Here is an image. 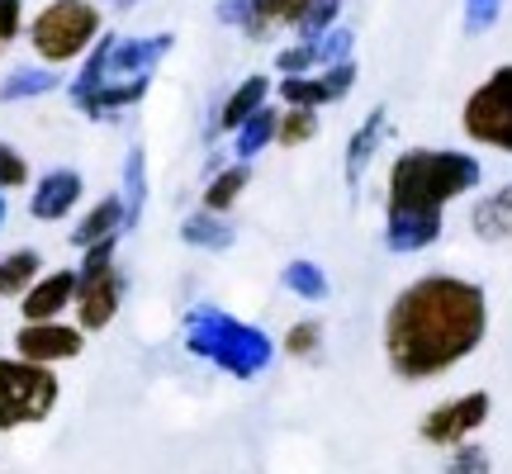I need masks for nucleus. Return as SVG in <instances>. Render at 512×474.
Masks as SVG:
<instances>
[{
	"mask_svg": "<svg viewBox=\"0 0 512 474\" xmlns=\"http://www.w3.org/2000/svg\"><path fill=\"white\" fill-rule=\"evenodd\" d=\"M128 233V219H124V200H119V190L105 195V200H95L72 228V247L76 252H86L95 242H119Z\"/></svg>",
	"mask_w": 512,
	"mask_h": 474,
	"instance_id": "15",
	"label": "nucleus"
},
{
	"mask_svg": "<svg viewBox=\"0 0 512 474\" xmlns=\"http://www.w3.org/2000/svg\"><path fill=\"white\" fill-rule=\"evenodd\" d=\"M72 299H76V271H48L19 294V318L24 323L62 318V313H72Z\"/></svg>",
	"mask_w": 512,
	"mask_h": 474,
	"instance_id": "13",
	"label": "nucleus"
},
{
	"mask_svg": "<svg viewBox=\"0 0 512 474\" xmlns=\"http://www.w3.org/2000/svg\"><path fill=\"white\" fill-rule=\"evenodd\" d=\"M86 195V176L72 171V166H53V171H43L38 185L29 190V214L38 223H62L76 214V204Z\"/></svg>",
	"mask_w": 512,
	"mask_h": 474,
	"instance_id": "12",
	"label": "nucleus"
},
{
	"mask_svg": "<svg viewBox=\"0 0 512 474\" xmlns=\"http://www.w3.org/2000/svg\"><path fill=\"white\" fill-rule=\"evenodd\" d=\"M356 62H332V67H318V72H304V76H280L275 95L285 105H299V110H323V105H337L347 100L351 86H356Z\"/></svg>",
	"mask_w": 512,
	"mask_h": 474,
	"instance_id": "10",
	"label": "nucleus"
},
{
	"mask_svg": "<svg viewBox=\"0 0 512 474\" xmlns=\"http://www.w3.org/2000/svg\"><path fill=\"white\" fill-rule=\"evenodd\" d=\"M280 285H285V294H294V299H304V304H323V299L332 294L328 271H323L318 261H309V256H299V261H290V266L280 271Z\"/></svg>",
	"mask_w": 512,
	"mask_h": 474,
	"instance_id": "22",
	"label": "nucleus"
},
{
	"mask_svg": "<svg viewBox=\"0 0 512 474\" xmlns=\"http://www.w3.org/2000/svg\"><path fill=\"white\" fill-rule=\"evenodd\" d=\"M62 403V380L53 365L24 361V356H0V437L43 427Z\"/></svg>",
	"mask_w": 512,
	"mask_h": 474,
	"instance_id": "6",
	"label": "nucleus"
},
{
	"mask_svg": "<svg viewBox=\"0 0 512 474\" xmlns=\"http://www.w3.org/2000/svg\"><path fill=\"white\" fill-rule=\"evenodd\" d=\"M489 337V294L465 275H418L384 309L380 347L384 365L403 384H427L451 375Z\"/></svg>",
	"mask_w": 512,
	"mask_h": 474,
	"instance_id": "1",
	"label": "nucleus"
},
{
	"mask_svg": "<svg viewBox=\"0 0 512 474\" xmlns=\"http://www.w3.org/2000/svg\"><path fill=\"white\" fill-rule=\"evenodd\" d=\"M384 138H389V110L375 105L361 124L351 128L347 152H342V176H347L351 190H361V181H366V171H370V162H375V152L384 147Z\"/></svg>",
	"mask_w": 512,
	"mask_h": 474,
	"instance_id": "14",
	"label": "nucleus"
},
{
	"mask_svg": "<svg viewBox=\"0 0 512 474\" xmlns=\"http://www.w3.org/2000/svg\"><path fill=\"white\" fill-rule=\"evenodd\" d=\"M43 275V256L34 247H15V252L0 256V299H19V294Z\"/></svg>",
	"mask_w": 512,
	"mask_h": 474,
	"instance_id": "23",
	"label": "nucleus"
},
{
	"mask_svg": "<svg viewBox=\"0 0 512 474\" xmlns=\"http://www.w3.org/2000/svg\"><path fill=\"white\" fill-rule=\"evenodd\" d=\"M114 10H133V5H138V0H110Z\"/></svg>",
	"mask_w": 512,
	"mask_h": 474,
	"instance_id": "37",
	"label": "nucleus"
},
{
	"mask_svg": "<svg viewBox=\"0 0 512 474\" xmlns=\"http://www.w3.org/2000/svg\"><path fill=\"white\" fill-rule=\"evenodd\" d=\"M271 76H242L238 86H233V91H228V100H223L219 105V128L223 133H233V128L242 124V119H247V114H256L261 110V105H266V100H271Z\"/></svg>",
	"mask_w": 512,
	"mask_h": 474,
	"instance_id": "17",
	"label": "nucleus"
},
{
	"mask_svg": "<svg viewBox=\"0 0 512 474\" xmlns=\"http://www.w3.org/2000/svg\"><path fill=\"white\" fill-rule=\"evenodd\" d=\"M318 138V110H299V105H285L280 110V124H275V147H304Z\"/></svg>",
	"mask_w": 512,
	"mask_h": 474,
	"instance_id": "25",
	"label": "nucleus"
},
{
	"mask_svg": "<svg viewBox=\"0 0 512 474\" xmlns=\"http://www.w3.org/2000/svg\"><path fill=\"white\" fill-rule=\"evenodd\" d=\"M484 166L475 152L456 147H408L389 162L384 176V214H422V219H446V209L479 190Z\"/></svg>",
	"mask_w": 512,
	"mask_h": 474,
	"instance_id": "3",
	"label": "nucleus"
},
{
	"mask_svg": "<svg viewBox=\"0 0 512 474\" xmlns=\"http://www.w3.org/2000/svg\"><path fill=\"white\" fill-rule=\"evenodd\" d=\"M181 242L185 247H200V252H228L238 242V228L228 223V214H214V209H200L181 223Z\"/></svg>",
	"mask_w": 512,
	"mask_h": 474,
	"instance_id": "18",
	"label": "nucleus"
},
{
	"mask_svg": "<svg viewBox=\"0 0 512 474\" xmlns=\"http://www.w3.org/2000/svg\"><path fill=\"white\" fill-rule=\"evenodd\" d=\"M275 124H280V110L261 105V110L247 114V119L233 128V152H238V162H252V157H261V152L275 143Z\"/></svg>",
	"mask_w": 512,
	"mask_h": 474,
	"instance_id": "20",
	"label": "nucleus"
},
{
	"mask_svg": "<svg viewBox=\"0 0 512 474\" xmlns=\"http://www.w3.org/2000/svg\"><path fill=\"white\" fill-rule=\"evenodd\" d=\"M181 347L200 356L204 365L223 370L228 380H256L275 361V342L266 328H256L247 318H233L219 304H195L181 323Z\"/></svg>",
	"mask_w": 512,
	"mask_h": 474,
	"instance_id": "4",
	"label": "nucleus"
},
{
	"mask_svg": "<svg viewBox=\"0 0 512 474\" xmlns=\"http://www.w3.org/2000/svg\"><path fill=\"white\" fill-rule=\"evenodd\" d=\"M5 223H10V195L0 190V233H5Z\"/></svg>",
	"mask_w": 512,
	"mask_h": 474,
	"instance_id": "36",
	"label": "nucleus"
},
{
	"mask_svg": "<svg viewBox=\"0 0 512 474\" xmlns=\"http://www.w3.org/2000/svg\"><path fill=\"white\" fill-rule=\"evenodd\" d=\"M124 309V271H119V242H95L81 252L76 266V328L81 332H105Z\"/></svg>",
	"mask_w": 512,
	"mask_h": 474,
	"instance_id": "7",
	"label": "nucleus"
},
{
	"mask_svg": "<svg viewBox=\"0 0 512 474\" xmlns=\"http://www.w3.org/2000/svg\"><path fill=\"white\" fill-rule=\"evenodd\" d=\"M313 48H318V67H332V62H347L351 48H356V34H351L347 24H332L323 34L313 38Z\"/></svg>",
	"mask_w": 512,
	"mask_h": 474,
	"instance_id": "30",
	"label": "nucleus"
},
{
	"mask_svg": "<svg viewBox=\"0 0 512 474\" xmlns=\"http://www.w3.org/2000/svg\"><path fill=\"white\" fill-rule=\"evenodd\" d=\"M299 5H304V0H261V24H266V34H271L275 24H294Z\"/></svg>",
	"mask_w": 512,
	"mask_h": 474,
	"instance_id": "35",
	"label": "nucleus"
},
{
	"mask_svg": "<svg viewBox=\"0 0 512 474\" xmlns=\"http://www.w3.org/2000/svg\"><path fill=\"white\" fill-rule=\"evenodd\" d=\"M119 200H124V219H128V228H138V223H143V209H147V157H143V147H128Z\"/></svg>",
	"mask_w": 512,
	"mask_h": 474,
	"instance_id": "24",
	"label": "nucleus"
},
{
	"mask_svg": "<svg viewBox=\"0 0 512 474\" xmlns=\"http://www.w3.org/2000/svg\"><path fill=\"white\" fill-rule=\"evenodd\" d=\"M247 185H252V162H228L223 171H214V181L204 185V209L228 214L247 195Z\"/></svg>",
	"mask_w": 512,
	"mask_h": 474,
	"instance_id": "21",
	"label": "nucleus"
},
{
	"mask_svg": "<svg viewBox=\"0 0 512 474\" xmlns=\"http://www.w3.org/2000/svg\"><path fill=\"white\" fill-rule=\"evenodd\" d=\"M441 474H494V460H489L484 446L460 441V446H451V456H446V470Z\"/></svg>",
	"mask_w": 512,
	"mask_h": 474,
	"instance_id": "31",
	"label": "nucleus"
},
{
	"mask_svg": "<svg viewBox=\"0 0 512 474\" xmlns=\"http://www.w3.org/2000/svg\"><path fill=\"white\" fill-rule=\"evenodd\" d=\"M219 24L228 29H242L247 38H266V24H261V0H219L214 5Z\"/></svg>",
	"mask_w": 512,
	"mask_h": 474,
	"instance_id": "27",
	"label": "nucleus"
},
{
	"mask_svg": "<svg viewBox=\"0 0 512 474\" xmlns=\"http://www.w3.org/2000/svg\"><path fill=\"white\" fill-rule=\"evenodd\" d=\"M24 34L43 67H72L105 34V10H100V0H48L24 24Z\"/></svg>",
	"mask_w": 512,
	"mask_h": 474,
	"instance_id": "5",
	"label": "nucleus"
},
{
	"mask_svg": "<svg viewBox=\"0 0 512 474\" xmlns=\"http://www.w3.org/2000/svg\"><path fill=\"white\" fill-rule=\"evenodd\" d=\"M460 10H465V34L479 38V34H489V29L498 24L503 0H460Z\"/></svg>",
	"mask_w": 512,
	"mask_h": 474,
	"instance_id": "33",
	"label": "nucleus"
},
{
	"mask_svg": "<svg viewBox=\"0 0 512 474\" xmlns=\"http://www.w3.org/2000/svg\"><path fill=\"white\" fill-rule=\"evenodd\" d=\"M57 86H62L57 67H43V62H34V67H15V72L0 81V105H24V100H43V95H53Z\"/></svg>",
	"mask_w": 512,
	"mask_h": 474,
	"instance_id": "19",
	"label": "nucleus"
},
{
	"mask_svg": "<svg viewBox=\"0 0 512 474\" xmlns=\"http://www.w3.org/2000/svg\"><path fill=\"white\" fill-rule=\"evenodd\" d=\"M470 233L479 242H512V181L479 195L470 209Z\"/></svg>",
	"mask_w": 512,
	"mask_h": 474,
	"instance_id": "16",
	"label": "nucleus"
},
{
	"mask_svg": "<svg viewBox=\"0 0 512 474\" xmlns=\"http://www.w3.org/2000/svg\"><path fill=\"white\" fill-rule=\"evenodd\" d=\"M337 19H342V0H304L290 29H294L299 38H318L323 29H332Z\"/></svg>",
	"mask_w": 512,
	"mask_h": 474,
	"instance_id": "26",
	"label": "nucleus"
},
{
	"mask_svg": "<svg viewBox=\"0 0 512 474\" xmlns=\"http://www.w3.org/2000/svg\"><path fill=\"white\" fill-rule=\"evenodd\" d=\"M275 72L280 76L318 72V48H313V38H294L290 48H280V53H275Z\"/></svg>",
	"mask_w": 512,
	"mask_h": 474,
	"instance_id": "29",
	"label": "nucleus"
},
{
	"mask_svg": "<svg viewBox=\"0 0 512 474\" xmlns=\"http://www.w3.org/2000/svg\"><path fill=\"white\" fill-rule=\"evenodd\" d=\"M494 418V394L489 389H470V394H456V399H441L437 408H427L418 422V437L437 451H451L460 441H470Z\"/></svg>",
	"mask_w": 512,
	"mask_h": 474,
	"instance_id": "9",
	"label": "nucleus"
},
{
	"mask_svg": "<svg viewBox=\"0 0 512 474\" xmlns=\"http://www.w3.org/2000/svg\"><path fill=\"white\" fill-rule=\"evenodd\" d=\"M280 347H285V356H294V361H313V356L323 351V323H318V318H299V323H290Z\"/></svg>",
	"mask_w": 512,
	"mask_h": 474,
	"instance_id": "28",
	"label": "nucleus"
},
{
	"mask_svg": "<svg viewBox=\"0 0 512 474\" xmlns=\"http://www.w3.org/2000/svg\"><path fill=\"white\" fill-rule=\"evenodd\" d=\"M15 356L38 365H67L86 351V332L76 323H62V318H48V323H19V332L10 337Z\"/></svg>",
	"mask_w": 512,
	"mask_h": 474,
	"instance_id": "11",
	"label": "nucleus"
},
{
	"mask_svg": "<svg viewBox=\"0 0 512 474\" xmlns=\"http://www.w3.org/2000/svg\"><path fill=\"white\" fill-rule=\"evenodd\" d=\"M460 128L475 147L512 157V62L494 67L460 105Z\"/></svg>",
	"mask_w": 512,
	"mask_h": 474,
	"instance_id": "8",
	"label": "nucleus"
},
{
	"mask_svg": "<svg viewBox=\"0 0 512 474\" xmlns=\"http://www.w3.org/2000/svg\"><path fill=\"white\" fill-rule=\"evenodd\" d=\"M24 34V0H0V53Z\"/></svg>",
	"mask_w": 512,
	"mask_h": 474,
	"instance_id": "34",
	"label": "nucleus"
},
{
	"mask_svg": "<svg viewBox=\"0 0 512 474\" xmlns=\"http://www.w3.org/2000/svg\"><path fill=\"white\" fill-rule=\"evenodd\" d=\"M171 48H176V34H100L91 43V53L81 57L72 86H67L76 114H86L95 124H110L124 110L143 105Z\"/></svg>",
	"mask_w": 512,
	"mask_h": 474,
	"instance_id": "2",
	"label": "nucleus"
},
{
	"mask_svg": "<svg viewBox=\"0 0 512 474\" xmlns=\"http://www.w3.org/2000/svg\"><path fill=\"white\" fill-rule=\"evenodd\" d=\"M29 181H34V171H29V157H24L15 143H0V190L10 195V190H24Z\"/></svg>",
	"mask_w": 512,
	"mask_h": 474,
	"instance_id": "32",
	"label": "nucleus"
}]
</instances>
